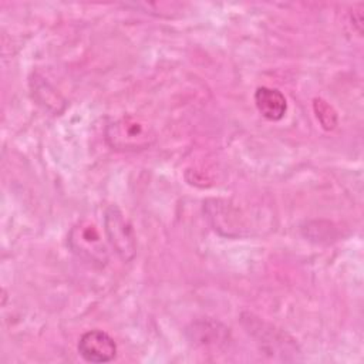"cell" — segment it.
I'll return each instance as SVG.
<instances>
[{
	"label": "cell",
	"instance_id": "obj_1",
	"mask_svg": "<svg viewBox=\"0 0 364 364\" xmlns=\"http://www.w3.org/2000/svg\"><path fill=\"white\" fill-rule=\"evenodd\" d=\"M105 138L114 149L136 151L148 148L155 135L148 124L134 115H125L107 127Z\"/></svg>",
	"mask_w": 364,
	"mask_h": 364
},
{
	"label": "cell",
	"instance_id": "obj_2",
	"mask_svg": "<svg viewBox=\"0 0 364 364\" xmlns=\"http://www.w3.org/2000/svg\"><path fill=\"white\" fill-rule=\"evenodd\" d=\"M104 226L108 242L117 252V255L129 262L136 253V237L129 220L124 216L118 206L111 205L104 215Z\"/></svg>",
	"mask_w": 364,
	"mask_h": 364
},
{
	"label": "cell",
	"instance_id": "obj_3",
	"mask_svg": "<svg viewBox=\"0 0 364 364\" xmlns=\"http://www.w3.org/2000/svg\"><path fill=\"white\" fill-rule=\"evenodd\" d=\"M71 250L81 259L95 266H104L108 255L95 226L88 220L78 222L68 235Z\"/></svg>",
	"mask_w": 364,
	"mask_h": 364
},
{
	"label": "cell",
	"instance_id": "obj_4",
	"mask_svg": "<svg viewBox=\"0 0 364 364\" xmlns=\"http://www.w3.org/2000/svg\"><path fill=\"white\" fill-rule=\"evenodd\" d=\"M77 350L88 363H108L117 355V344L114 338L102 330L85 331L80 340Z\"/></svg>",
	"mask_w": 364,
	"mask_h": 364
},
{
	"label": "cell",
	"instance_id": "obj_5",
	"mask_svg": "<svg viewBox=\"0 0 364 364\" xmlns=\"http://www.w3.org/2000/svg\"><path fill=\"white\" fill-rule=\"evenodd\" d=\"M257 111L269 121H279L287 111V102L282 91L270 87H259L255 92Z\"/></svg>",
	"mask_w": 364,
	"mask_h": 364
},
{
	"label": "cell",
	"instance_id": "obj_6",
	"mask_svg": "<svg viewBox=\"0 0 364 364\" xmlns=\"http://www.w3.org/2000/svg\"><path fill=\"white\" fill-rule=\"evenodd\" d=\"M313 107H314L317 119L321 122L323 128L327 129V131L334 129L336 125H337V114H336V111L321 98H316L314 102H313Z\"/></svg>",
	"mask_w": 364,
	"mask_h": 364
}]
</instances>
